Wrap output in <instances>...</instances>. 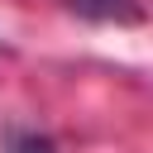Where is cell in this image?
Instances as JSON below:
<instances>
[{"label":"cell","instance_id":"cell-1","mask_svg":"<svg viewBox=\"0 0 153 153\" xmlns=\"http://www.w3.org/2000/svg\"><path fill=\"white\" fill-rule=\"evenodd\" d=\"M81 19L96 24H143V5L139 0H67Z\"/></svg>","mask_w":153,"mask_h":153},{"label":"cell","instance_id":"cell-2","mask_svg":"<svg viewBox=\"0 0 153 153\" xmlns=\"http://www.w3.org/2000/svg\"><path fill=\"white\" fill-rule=\"evenodd\" d=\"M10 153H57V148H53V139H48V134H33V129H19V134L10 139Z\"/></svg>","mask_w":153,"mask_h":153}]
</instances>
